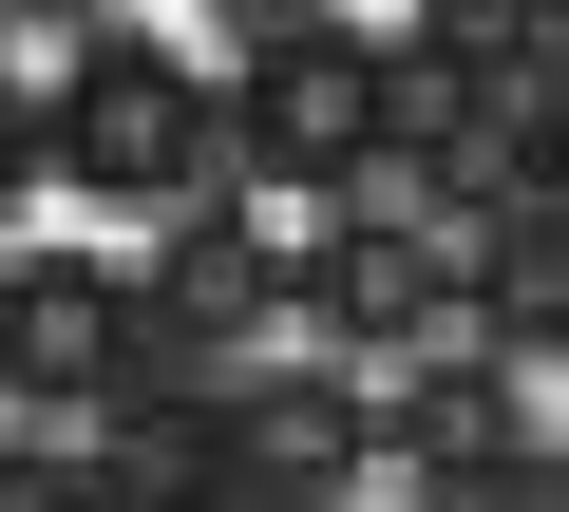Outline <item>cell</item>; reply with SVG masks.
I'll return each mask as SVG.
<instances>
[{"mask_svg":"<svg viewBox=\"0 0 569 512\" xmlns=\"http://www.w3.org/2000/svg\"><path fill=\"white\" fill-rule=\"evenodd\" d=\"M380 171H399V39H361V20L247 39V77H228V190H247V209L323 228V209H361Z\"/></svg>","mask_w":569,"mask_h":512,"instance_id":"obj_1","label":"cell"},{"mask_svg":"<svg viewBox=\"0 0 569 512\" xmlns=\"http://www.w3.org/2000/svg\"><path fill=\"white\" fill-rule=\"evenodd\" d=\"M39 171L114 228H171L228 190V77L190 39H77V77L39 96Z\"/></svg>","mask_w":569,"mask_h":512,"instance_id":"obj_2","label":"cell"},{"mask_svg":"<svg viewBox=\"0 0 569 512\" xmlns=\"http://www.w3.org/2000/svg\"><path fill=\"white\" fill-rule=\"evenodd\" d=\"M380 455H418V493H437V512H493V493L550 455V361H512V342H475V323H456V342L380 399Z\"/></svg>","mask_w":569,"mask_h":512,"instance_id":"obj_3","label":"cell"},{"mask_svg":"<svg viewBox=\"0 0 569 512\" xmlns=\"http://www.w3.org/2000/svg\"><path fill=\"white\" fill-rule=\"evenodd\" d=\"M152 380V285L114 247H0V399H133Z\"/></svg>","mask_w":569,"mask_h":512,"instance_id":"obj_4","label":"cell"},{"mask_svg":"<svg viewBox=\"0 0 569 512\" xmlns=\"http://www.w3.org/2000/svg\"><path fill=\"white\" fill-rule=\"evenodd\" d=\"M305 323H323L342 380H361V361H437V342H456V247H437V209H323V228H305Z\"/></svg>","mask_w":569,"mask_h":512,"instance_id":"obj_5","label":"cell"},{"mask_svg":"<svg viewBox=\"0 0 569 512\" xmlns=\"http://www.w3.org/2000/svg\"><path fill=\"white\" fill-rule=\"evenodd\" d=\"M437 247H456V323H475V342H512V361L569 342V209H550L531 171H493L475 209H437Z\"/></svg>","mask_w":569,"mask_h":512,"instance_id":"obj_6","label":"cell"},{"mask_svg":"<svg viewBox=\"0 0 569 512\" xmlns=\"http://www.w3.org/2000/svg\"><path fill=\"white\" fill-rule=\"evenodd\" d=\"M284 285H305V228H284V209H171V267H152V361L247 342Z\"/></svg>","mask_w":569,"mask_h":512,"instance_id":"obj_7","label":"cell"},{"mask_svg":"<svg viewBox=\"0 0 569 512\" xmlns=\"http://www.w3.org/2000/svg\"><path fill=\"white\" fill-rule=\"evenodd\" d=\"M0 512H114L77 455H20V436H0Z\"/></svg>","mask_w":569,"mask_h":512,"instance_id":"obj_8","label":"cell"},{"mask_svg":"<svg viewBox=\"0 0 569 512\" xmlns=\"http://www.w3.org/2000/svg\"><path fill=\"white\" fill-rule=\"evenodd\" d=\"M531 190L569 209V39H550V77H531Z\"/></svg>","mask_w":569,"mask_h":512,"instance_id":"obj_9","label":"cell"},{"mask_svg":"<svg viewBox=\"0 0 569 512\" xmlns=\"http://www.w3.org/2000/svg\"><path fill=\"white\" fill-rule=\"evenodd\" d=\"M20 171H39V96L0 77V209H20Z\"/></svg>","mask_w":569,"mask_h":512,"instance_id":"obj_10","label":"cell"},{"mask_svg":"<svg viewBox=\"0 0 569 512\" xmlns=\"http://www.w3.org/2000/svg\"><path fill=\"white\" fill-rule=\"evenodd\" d=\"M228 20H247V39H284V20H323V0H228Z\"/></svg>","mask_w":569,"mask_h":512,"instance_id":"obj_11","label":"cell"},{"mask_svg":"<svg viewBox=\"0 0 569 512\" xmlns=\"http://www.w3.org/2000/svg\"><path fill=\"white\" fill-rule=\"evenodd\" d=\"M550 455H569V342H550Z\"/></svg>","mask_w":569,"mask_h":512,"instance_id":"obj_12","label":"cell"},{"mask_svg":"<svg viewBox=\"0 0 569 512\" xmlns=\"http://www.w3.org/2000/svg\"><path fill=\"white\" fill-rule=\"evenodd\" d=\"M399 512H437V493H399Z\"/></svg>","mask_w":569,"mask_h":512,"instance_id":"obj_13","label":"cell"}]
</instances>
